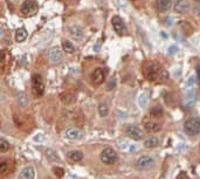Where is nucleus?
<instances>
[{"label":"nucleus","mask_w":200,"mask_h":179,"mask_svg":"<svg viewBox=\"0 0 200 179\" xmlns=\"http://www.w3.org/2000/svg\"><path fill=\"white\" fill-rule=\"evenodd\" d=\"M64 135L70 141H80V139L83 138V132L80 129H76V128H70V129L66 130Z\"/></svg>","instance_id":"nucleus-11"},{"label":"nucleus","mask_w":200,"mask_h":179,"mask_svg":"<svg viewBox=\"0 0 200 179\" xmlns=\"http://www.w3.org/2000/svg\"><path fill=\"white\" fill-rule=\"evenodd\" d=\"M8 171V163L5 159H0V173L5 175Z\"/></svg>","instance_id":"nucleus-28"},{"label":"nucleus","mask_w":200,"mask_h":179,"mask_svg":"<svg viewBox=\"0 0 200 179\" xmlns=\"http://www.w3.org/2000/svg\"><path fill=\"white\" fill-rule=\"evenodd\" d=\"M62 48H63V50H64L66 53H68V54H72V53L75 52L74 45H73L70 41H67V40H64V41L62 42Z\"/></svg>","instance_id":"nucleus-22"},{"label":"nucleus","mask_w":200,"mask_h":179,"mask_svg":"<svg viewBox=\"0 0 200 179\" xmlns=\"http://www.w3.org/2000/svg\"><path fill=\"white\" fill-rule=\"evenodd\" d=\"M5 63V52L0 50V67H2Z\"/></svg>","instance_id":"nucleus-35"},{"label":"nucleus","mask_w":200,"mask_h":179,"mask_svg":"<svg viewBox=\"0 0 200 179\" xmlns=\"http://www.w3.org/2000/svg\"><path fill=\"white\" fill-rule=\"evenodd\" d=\"M144 128L149 132H157L162 129L160 124H158L156 122H151V121H144Z\"/></svg>","instance_id":"nucleus-16"},{"label":"nucleus","mask_w":200,"mask_h":179,"mask_svg":"<svg viewBox=\"0 0 200 179\" xmlns=\"http://www.w3.org/2000/svg\"><path fill=\"white\" fill-rule=\"evenodd\" d=\"M2 34H4V33H2V29H1V28H0V36H1V35H2Z\"/></svg>","instance_id":"nucleus-42"},{"label":"nucleus","mask_w":200,"mask_h":179,"mask_svg":"<svg viewBox=\"0 0 200 179\" xmlns=\"http://www.w3.org/2000/svg\"><path fill=\"white\" fill-rule=\"evenodd\" d=\"M98 113H100V116H101V117H107L109 114L108 105H107L106 103H101L100 107H98Z\"/></svg>","instance_id":"nucleus-26"},{"label":"nucleus","mask_w":200,"mask_h":179,"mask_svg":"<svg viewBox=\"0 0 200 179\" xmlns=\"http://www.w3.org/2000/svg\"><path fill=\"white\" fill-rule=\"evenodd\" d=\"M111 24L114 27V31L117 33L118 35H125L126 34V26L124 24V21L122 20V18H120L118 15L112 16L111 19Z\"/></svg>","instance_id":"nucleus-6"},{"label":"nucleus","mask_w":200,"mask_h":179,"mask_svg":"<svg viewBox=\"0 0 200 179\" xmlns=\"http://www.w3.org/2000/svg\"><path fill=\"white\" fill-rule=\"evenodd\" d=\"M177 52H178V47H177L176 45L171 46V47L169 48V54H171V55H172V54H176Z\"/></svg>","instance_id":"nucleus-36"},{"label":"nucleus","mask_w":200,"mask_h":179,"mask_svg":"<svg viewBox=\"0 0 200 179\" xmlns=\"http://www.w3.org/2000/svg\"><path fill=\"white\" fill-rule=\"evenodd\" d=\"M32 90L35 96H41L45 93V83L42 81L41 75L34 74L32 76Z\"/></svg>","instance_id":"nucleus-2"},{"label":"nucleus","mask_w":200,"mask_h":179,"mask_svg":"<svg viewBox=\"0 0 200 179\" xmlns=\"http://www.w3.org/2000/svg\"><path fill=\"white\" fill-rule=\"evenodd\" d=\"M20 179H34L35 178V170L32 166H25L19 175Z\"/></svg>","instance_id":"nucleus-13"},{"label":"nucleus","mask_w":200,"mask_h":179,"mask_svg":"<svg viewBox=\"0 0 200 179\" xmlns=\"http://www.w3.org/2000/svg\"><path fill=\"white\" fill-rule=\"evenodd\" d=\"M196 102V93H194V89L193 88H190L188 93L186 94V97L184 98V105L186 109L191 108Z\"/></svg>","instance_id":"nucleus-14"},{"label":"nucleus","mask_w":200,"mask_h":179,"mask_svg":"<svg viewBox=\"0 0 200 179\" xmlns=\"http://www.w3.org/2000/svg\"><path fill=\"white\" fill-rule=\"evenodd\" d=\"M38 4L34 0H26L21 6V13L25 16H32L38 12Z\"/></svg>","instance_id":"nucleus-5"},{"label":"nucleus","mask_w":200,"mask_h":179,"mask_svg":"<svg viewBox=\"0 0 200 179\" xmlns=\"http://www.w3.org/2000/svg\"><path fill=\"white\" fill-rule=\"evenodd\" d=\"M174 11L178 14H186L190 11V2L187 0H177L174 4Z\"/></svg>","instance_id":"nucleus-9"},{"label":"nucleus","mask_w":200,"mask_h":179,"mask_svg":"<svg viewBox=\"0 0 200 179\" xmlns=\"http://www.w3.org/2000/svg\"><path fill=\"white\" fill-rule=\"evenodd\" d=\"M68 157L72 162H81L83 159V153L78 150H74V151H70L68 153Z\"/></svg>","instance_id":"nucleus-19"},{"label":"nucleus","mask_w":200,"mask_h":179,"mask_svg":"<svg viewBox=\"0 0 200 179\" xmlns=\"http://www.w3.org/2000/svg\"><path fill=\"white\" fill-rule=\"evenodd\" d=\"M101 161L107 165H111L117 161V153L112 147H107L101 152Z\"/></svg>","instance_id":"nucleus-4"},{"label":"nucleus","mask_w":200,"mask_h":179,"mask_svg":"<svg viewBox=\"0 0 200 179\" xmlns=\"http://www.w3.org/2000/svg\"><path fill=\"white\" fill-rule=\"evenodd\" d=\"M74 99H75V96L72 93H63V94H61V101L62 103H64V104H70V103L74 102Z\"/></svg>","instance_id":"nucleus-21"},{"label":"nucleus","mask_w":200,"mask_h":179,"mask_svg":"<svg viewBox=\"0 0 200 179\" xmlns=\"http://www.w3.org/2000/svg\"><path fill=\"white\" fill-rule=\"evenodd\" d=\"M115 88H116V79L112 77V79L108 82V84H107V90H108V91H111V90L115 89Z\"/></svg>","instance_id":"nucleus-32"},{"label":"nucleus","mask_w":200,"mask_h":179,"mask_svg":"<svg viewBox=\"0 0 200 179\" xmlns=\"http://www.w3.org/2000/svg\"><path fill=\"white\" fill-rule=\"evenodd\" d=\"M10 149V144L5 139H0V152H6Z\"/></svg>","instance_id":"nucleus-31"},{"label":"nucleus","mask_w":200,"mask_h":179,"mask_svg":"<svg viewBox=\"0 0 200 179\" xmlns=\"http://www.w3.org/2000/svg\"><path fill=\"white\" fill-rule=\"evenodd\" d=\"M163 109H162V107H159V105H156L151 110H150V115L152 116V117H157V118H159V117H162L163 116Z\"/></svg>","instance_id":"nucleus-24"},{"label":"nucleus","mask_w":200,"mask_h":179,"mask_svg":"<svg viewBox=\"0 0 200 179\" xmlns=\"http://www.w3.org/2000/svg\"><path fill=\"white\" fill-rule=\"evenodd\" d=\"M104 79H106V73L102 68H96L92 74V80L94 82V84H97V85L102 84Z\"/></svg>","instance_id":"nucleus-10"},{"label":"nucleus","mask_w":200,"mask_h":179,"mask_svg":"<svg viewBox=\"0 0 200 179\" xmlns=\"http://www.w3.org/2000/svg\"><path fill=\"white\" fill-rule=\"evenodd\" d=\"M197 74H198V77L200 80V66H198V68H197Z\"/></svg>","instance_id":"nucleus-40"},{"label":"nucleus","mask_w":200,"mask_h":179,"mask_svg":"<svg viewBox=\"0 0 200 179\" xmlns=\"http://www.w3.org/2000/svg\"><path fill=\"white\" fill-rule=\"evenodd\" d=\"M69 33H70V35L75 39V40H82L83 39V31H82V28L80 27V26H77V25H74V26H72L70 28H69Z\"/></svg>","instance_id":"nucleus-15"},{"label":"nucleus","mask_w":200,"mask_h":179,"mask_svg":"<svg viewBox=\"0 0 200 179\" xmlns=\"http://www.w3.org/2000/svg\"><path fill=\"white\" fill-rule=\"evenodd\" d=\"M18 102H19V105L20 107H22V108H25L26 105H27V103H28V97L26 96V94H20L19 96H18Z\"/></svg>","instance_id":"nucleus-27"},{"label":"nucleus","mask_w":200,"mask_h":179,"mask_svg":"<svg viewBox=\"0 0 200 179\" xmlns=\"http://www.w3.org/2000/svg\"><path fill=\"white\" fill-rule=\"evenodd\" d=\"M160 66L158 63H150L146 66L145 70H144V75L149 81H158V76L160 74Z\"/></svg>","instance_id":"nucleus-3"},{"label":"nucleus","mask_w":200,"mask_h":179,"mask_svg":"<svg viewBox=\"0 0 200 179\" xmlns=\"http://www.w3.org/2000/svg\"><path fill=\"white\" fill-rule=\"evenodd\" d=\"M27 35H28V33H27V31H26V28H24V27L18 28L15 32V40L18 41V42H22V41L26 40Z\"/></svg>","instance_id":"nucleus-18"},{"label":"nucleus","mask_w":200,"mask_h":179,"mask_svg":"<svg viewBox=\"0 0 200 179\" xmlns=\"http://www.w3.org/2000/svg\"><path fill=\"white\" fill-rule=\"evenodd\" d=\"M178 179H190V178L187 177V175H186L185 172H182V173L179 175V177H178Z\"/></svg>","instance_id":"nucleus-38"},{"label":"nucleus","mask_w":200,"mask_h":179,"mask_svg":"<svg viewBox=\"0 0 200 179\" xmlns=\"http://www.w3.org/2000/svg\"><path fill=\"white\" fill-rule=\"evenodd\" d=\"M194 83H196V76H194V75H192V76H190V77L187 79V82H186V87H187L188 89H190V88H193Z\"/></svg>","instance_id":"nucleus-33"},{"label":"nucleus","mask_w":200,"mask_h":179,"mask_svg":"<svg viewBox=\"0 0 200 179\" xmlns=\"http://www.w3.org/2000/svg\"><path fill=\"white\" fill-rule=\"evenodd\" d=\"M179 27L183 29L185 35H191L192 32H193V28L192 26L187 22V21H179Z\"/></svg>","instance_id":"nucleus-20"},{"label":"nucleus","mask_w":200,"mask_h":179,"mask_svg":"<svg viewBox=\"0 0 200 179\" xmlns=\"http://www.w3.org/2000/svg\"><path fill=\"white\" fill-rule=\"evenodd\" d=\"M131 1H136V0H131Z\"/></svg>","instance_id":"nucleus-43"},{"label":"nucleus","mask_w":200,"mask_h":179,"mask_svg":"<svg viewBox=\"0 0 200 179\" xmlns=\"http://www.w3.org/2000/svg\"><path fill=\"white\" fill-rule=\"evenodd\" d=\"M154 164V159L151 157V156H142L139 157L136 162V166L139 170H145V169H149Z\"/></svg>","instance_id":"nucleus-8"},{"label":"nucleus","mask_w":200,"mask_h":179,"mask_svg":"<svg viewBox=\"0 0 200 179\" xmlns=\"http://www.w3.org/2000/svg\"><path fill=\"white\" fill-rule=\"evenodd\" d=\"M46 156H47V158H48L49 161H52V162H60V158L58 157L56 152L53 151V150H50V149H48L46 151Z\"/></svg>","instance_id":"nucleus-25"},{"label":"nucleus","mask_w":200,"mask_h":179,"mask_svg":"<svg viewBox=\"0 0 200 179\" xmlns=\"http://www.w3.org/2000/svg\"><path fill=\"white\" fill-rule=\"evenodd\" d=\"M139 105L142 108H145L148 105V95L145 93L140 94V96H139Z\"/></svg>","instance_id":"nucleus-29"},{"label":"nucleus","mask_w":200,"mask_h":179,"mask_svg":"<svg viewBox=\"0 0 200 179\" xmlns=\"http://www.w3.org/2000/svg\"><path fill=\"white\" fill-rule=\"evenodd\" d=\"M184 129L187 135L190 136H197L200 133V119L197 117L190 118L185 122Z\"/></svg>","instance_id":"nucleus-1"},{"label":"nucleus","mask_w":200,"mask_h":179,"mask_svg":"<svg viewBox=\"0 0 200 179\" xmlns=\"http://www.w3.org/2000/svg\"><path fill=\"white\" fill-rule=\"evenodd\" d=\"M159 144V139L157 137H150L145 141V147H149V149H152V147H156Z\"/></svg>","instance_id":"nucleus-23"},{"label":"nucleus","mask_w":200,"mask_h":179,"mask_svg":"<svg viewBox=\"0 0 200 179\" xmlns=\"http://www.w3.org/2000/svg\"><path fill=\"white\" fill-rule=\"evenodd\" d=\"M125 133H126L128 137H130V138L134 139V141H140V139H143V136H144V135H143V131L140 130L139 128H137V127H134V125L126 127Z\"/></svg>","instance_id":"nucleus-7"},{"label":"nucleus","mask_w":200,"mask_h":179,"mask_svg":"<svg viewBox=\"0 0 200 179\" xmlns=\"http://www.w3.org/2000/svg\"><path fill=\"white\" fill-rule=\"evenodd\" d=\"M49 60H50V62H52L53 65H58V63L61 62L62 54H61V50L58 48V47L53 48L49 52Z\"/></svg>","instance_id":"nucleus-12"},{"label":"nucleus","mask_w":200,"mask_h":179,"mask_svg":"<svg viewBox=\"0 0 200 179\" xmlns=\"http://www.w3.org/2000/svg\"><path fill=\"white\" fill-rule=\"evenodd\" d=\"M120 147H121V149H126V147H129V143L128 142H121V144H120Z\"/></svg>","instance_id":"nucleus-37"},{"label":"nucleus","mask_w":200,"mask_h":179,"mask_svg":"<svg viewBox=\"0 0 200 179\" xmlns=\"http://www.w3.org/2000/svg\"><path fill=\"white\" fill-rule=\"evenodd\" d=\"M156 7L159 12H165L171 7V0H156Z\"/></svg>","instance_id":"nucleus-17"},{"label":"nucleus","mask_w":200,"mask_h":179,"mask_svg":"<svg viewBox=\"0 0 200 179\" xmlns=\"http://www.w3.org/2000/svg\"><path fill=\"white\" fill-rule=\"evenodd\" d=\"M168 79H169V71L165 70V69H162V70H160V74H159V76H158V81L163 82V81H166Z\"/></svg>","instance_id":"nucleus-30"},{"label":"nucleus","mask_w":200,"mask_h":179,"mask_svg":"<svg viewBox=\"0 0 200 179\" xmlns=\"http://www.w3.org/2000/svg\"><path fill=\"white\" fill-rule=\"evenodd\" d=\"M54 173H55L58 177H62V176L64 175V171H63V169H61V167H54Z\"/></svg>","instance_id":"nucleus-34"},{"label":"nucleus","mask_w":200,"mask_h":179,"mask_svg":"<svg viewBox=\"0 0 200 179\" xmlns=\"http://www.w3.org/2000/svg\"><path fill=\"white\" fill-rule=\"evenodd\" d=\"M196 12L200 15V2H197V4H196Z\"/></svg>","instance_id":"nucleus-39"},{"label":"nucleus","mask_w":200,"mask_h":179,"mask_svg":"<svg viewBox=\"0 0 200 179\" xmlns=\"http://www.w3.org/2000/svg\"><path fill=\"white\" fill-rule=\"evenodd\" d=\"M162 36H164V38H168V35H166V34H165L164 32H162Z\"/></svg>","instance_id":"nucleus-41"}]
</instances>
